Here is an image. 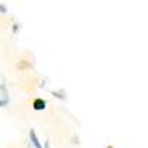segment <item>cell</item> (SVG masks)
Masks as SVG:
<instances>
[{"label":"cell","instance_id":"cell-1","mask_svg":"<svg viewBox=\"0 0 148 148\" xmlns=\"http://www.w3.org/2000/svg\"><path fill=\"white\" fill-rule=\"evenodd\" d=\"M30 138H31V142H33L34 148H42V145H40L39 139H37V136H36V133H34V130H30Z\"/></svg>","mask_w":148,"mask_h":148},{"label":"cell","instance_id":"cell-2","mask_svg":"<svg viewBox=\"0 0 148 148\" xmlns=\"http://www.w3.org/2000/svg\"><path fill=\"white\" fill-rule=\"evenodd\" d=\"M33 105H34V110H43L45 108V101L43 99H36Z\"/></svg>","mask_w":148,"mask_h":148},{"label":"cell","instance_id":"cell-3","mask_svg":"<svg viewBox=\"0 0 148 148\" xmlns=\"http://www.w3.org/2000/svg\"><path fill=\"white\" fill-rule=\"evenodd\" d=\"M45 148H49V142H46V144H45Z\"/></svg>","mask_w":148,"mask_h":148},{"label":"cell","instance_id":"cell-4","mask_svg":"<svg viewBox=\"0 0 148 148\" xmlns=\"http://www.w3.org/2000/svg\"><path fill=\"white\" fill-rule=\"evenodd\" d=\"M107 148H114V147H111V145H108V147H107Z\"/></svg>","mask_w":148,"mask_h":148}]
</instances>
